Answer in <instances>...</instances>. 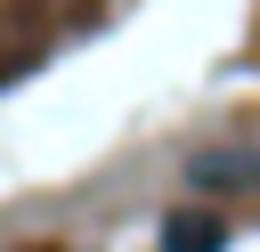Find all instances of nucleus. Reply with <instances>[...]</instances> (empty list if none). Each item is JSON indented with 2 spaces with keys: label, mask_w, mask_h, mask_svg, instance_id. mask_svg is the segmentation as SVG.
<instances>
[{
  "label": "nucleus",
  "mask_w": 260,
  "mask_h": 252,
  "mask_svg": "<svg viewBox=\"0 0 260 252\" xmlns=\"http://www.w3.org/2000/svg\"><path fill=\"white\" fill-rule=\"evenodd\" d=\"M228 244V228L211 219V211H179L171 228H162V252H219Z\"/></svg>",
  "instance_id": "obj_1"
},
{
  "label": "nucleus",
  "mask_w": 260,
  "mask_h": 252,
  "mask_svg": "<svg viewBox=\"0 0 260 252\" xmlns=\"http://www.w3.org/2000/svg\"><path fill=\"white\" fill-rule=\"evenodd\" d=\"M195 187H260V163L252 154H211V163H195Z\"/></svg>",
  "instance_id": "obj_2"
}]
</instances>
